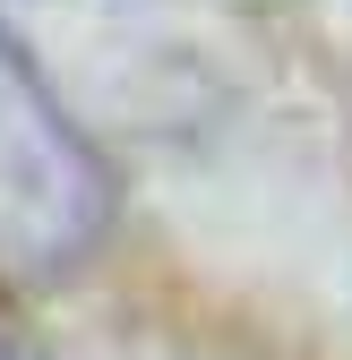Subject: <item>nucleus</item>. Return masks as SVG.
<instances>
[{
	"label": "nucleus",
	"instance_id": "f257e3e1",
	"mask_svg": "<svg viewBox=\"0 0 352 360\" xmlns=\"http://www.w3.org/2000/svg\"><path fill=\"white\" fill-rule=\"evenodd\" d=\"M112 223V163L0 34V283L77 266Z\"/></svg>",
	"mask_w": 352,
	"mask_h": 360
},
{
	"label": "nucleus",
	"instance_id": "f03ea898",
	"mask_svg": "<svg viewBox=\"0 0 352 360\" xmlns=\"http://www.w3.org/2000/svg\"><path fill=\"white\" fill-rule=\"evenodd\" d=\"M0 360H43V352H34V343H26V335L9 326V318H0Z\"/></svg>",
	"mask_w": 352,
	"mask_h": 360
}]
</instances>
